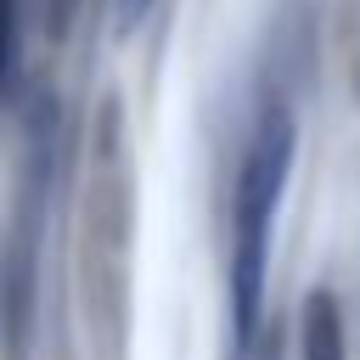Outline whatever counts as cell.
I'll list each match as a JSON object with an SVG mask.
<instances>
[{"mask_svg": "<svg viewBox=\"0 0 360 360\" xmlns=\"http://www.w3.org/2000/svg\"><path fill=\"white\" fill-rule=\"evenodd\" d=\"M292 118L276 107L259 118L242 169H236V191H231V326L236 343L248 349L264 315V287H270V242H276V214L287 197V174H292Z\"/></svg>", "mask_w": 360, "mask_h": 360, "instance_id": "1", "label": "cell"}, {"mask_svg": "<svg viewBox=\"0 0 360 360\" xmlns=\"http://www.w3.org/2000/svg\"><path fill=\"white\" fill-rule=\"evenodd\" d=\"M298 360H349V349H343V315H338V298H332L326 287L304 298Z\"/></svg>", "mask_w": 360, "mask_h": 360, "instance_id": "2", "label": "cell"}, {"mask_svg": "<svg viewBox=\"0 0 360 360\" xmlns=\"http://www.w3.org/2000/svg\"><path fill=\"white\" fill-rule=\"evenodd\" d=\"M112 6H118V28H135L152 11V0H112Z\"/></svg>", "mask_w": 360, "mask_h": 360, "instance_id": "3", "label": "cell"}]
</instances>
